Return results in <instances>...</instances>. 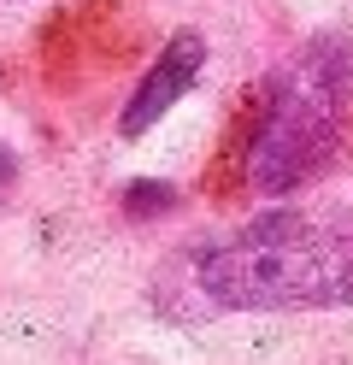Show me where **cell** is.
Instances as JSON below:
<instances>
[{"mask_svg":"<svg viewBox=\"0 0 353 365\" xmlns=\"http://www.w3.org/2000/svg\"><path fill=\"white\" fill-rule=\"evenodd\" d=\"M12 195H18V153L0 142V207H6Z\"/></svg>","mask_w":353,"mask_h":365,"instance_id":"277c9868","label":"cell"},{"mask_svg":"<svg viewBox=\"0 0 353 365\" xmlns=\"http://www.w3.org/2000/svg\"><path fill=\"white\" fill-rule=\"evenodd\" d=\"M188 283L218 312L353 307V207L265 212L188 254Z\"/></svg>","mask_w":353,"mask_h":365,"instance_id":"6da1fadb","label":"cell"},{"mask_svg":"<svg viewBox=\"0 0 353 365\" xmlns=\"http://www.w3.org/2000/svg\"><path fill=\"white\" fill-rule=\"evenodd\" d=\"M353 101V48L342 36H312L265 77L259 118L247 130L242 177L259 195L306 189L342 142Z\"/></svg>","mask_w":353,"mask_h":365,"instance_id":"7a4b0ae2","label":"cell"},{"mask_svg":"<svg viewBox=\"0 0 353 365\" xmlns=\"http://www.w3.org/2000/svg\"><path fill=\"white\" fill-rule=\"evenodd\" d=\"M200 65H206V41H200L195 30L171 36V41H165V53L135 77L124 112H118V135H130V142H135V135H148V130L165 118V112H171V106L188 95V88H195Z\"/></svg>","mask_w":353,"mask_h":365,"instance_id":"3957f363","label":"cell"}]
</instances>
